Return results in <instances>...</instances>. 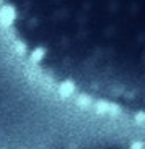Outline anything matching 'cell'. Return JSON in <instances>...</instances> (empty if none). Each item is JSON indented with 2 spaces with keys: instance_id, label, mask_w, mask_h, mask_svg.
Segmentation results:
<instances>
[{
  "instance_id": "cell-1",
  "label": "cell",
  "mask_w": 145,
  "mask_h": 149,
  "mask_svg": "<svg viewBox=\"0 0 145 149\" xmlns=\"http://www.w3.org/2000/svg\"><path fill=\"white\" fill-rule=\"evenodd\" d=\"M15 39L62 91L145 118V0H2Z\"/></svg>"
},
{
  "instance_id": "cell-2",
  "label": "cell",
  "mask_w": 145,
  "mask_h": 149,
  "mask_svg": "<svg viewBox=\"0 0 145 149\" xmlns=\"http://www.w3.org/2000/svg\"><path fill=\"white\" fill-rule=\"evenodd\" d=\"M101 149H116V148H101Z\"/></svg>"
}]
</instances>
